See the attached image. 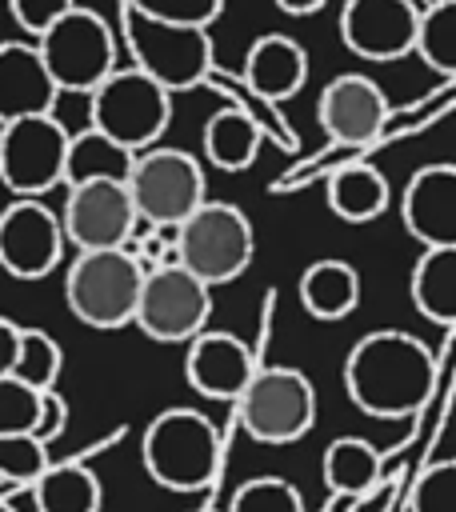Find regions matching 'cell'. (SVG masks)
Masks as SVG:
<instances>
[{"mask_svg":"<svg viewBox=\"0 0 456 512\" xmlns=\"http://www.w3.org/2000/svg\"><path fill=\"white\" fill-rule=\"evenodd\" d=\"M348 400L376 420H408L436 388L432 348L400 328H376L360 336L344 360Z\"/></svg>","mask_w":456,"mask_h":512,"instance_id":"cell-1","label":"cell"},{"mask_svg":"<svg viewBox=\"0 0 456 512\" xmlns=\"http://www.w3.org/2000/svg\"><path fill=\"white\" fill-rule=\"evenodd\" d=\"M144 472L168 492H204L224 460L216 424L196 408H164L140 440Z\"/></svg>","mask_w":456,"mask_h":512,"instance_id":"cell-2","label":"cell"},{"mask_svg":"<svg viewBox=\"0 0 456 512\" xmlns=\"http://www.w3.org/2000/svg\"><path fill=\"white\" fill-rule=\"evenodd\" d=\"M176 252H180V268H188L208 288L228 284L244 276V268L252 264V252H256L252 220L244 216L240 204L204 200L176 228Z\"/></svg>","mask_w":456,"mask_h":512,"instance_id":"cell-3","label":"cell"},{"mask_svg":"<svg viewBox=\"0 0 456 512\" xmlns=\"http://www.w3.org/2000/svg\"><path fill=\"white\" fill-rule=\"evenodd\" d=\"M144 268L132 252H80L64 272V300L68 312L88 328H124L136 320Z\"/></svg>","mask_w":456,"mask_h":512,"instance_id":"cell-4","label":"cell"},{"mask_svg":"<svg viewBox=\"0 0 456 512\" xmlns=\"http://www.w3.org/2000/svg\"><path fill=\"white\" fill-rule=\"evenodd\" d=\"M92 128L124 144L128 152H148L160 144L172 120V92L160 88L140 68H116L100 88L88 92Z\"/></svg>","mask_w":456,"mask_h":512,"instance_id":"cell-5","label":"cell"},{"mask_svg":"<svg viewBox=\"0 0 456 512\" xmlns=\"http://www.w3.org/2000/svg\"><path fill=\"white\" fill-rule=\"evenodd\" d=\"M124 48L132 52V68H140L168 92L196 88L212 72L208 28L164 24L136 8H124Z\"/></svg>","mask_w":456,"mask_h":512,"instance_id":"cell-6","label":"cell"},{"mask_svg":"<svg viewBox=\"0 0 456 512\" xmlns=\"http://www.w3.org/2000/svg\"><path fill=\"white\" fill-rule=\"evenodd\" d=\"M128 196L148 228H180L208 200L204 168L192 152L156 144L148 152H136Z\"/></svg>","mask_w":456,"mask_h":512,"instance_id":"cell-7","label":"cell"},{"mask_svg":"<svg viewBox=\"0 0 456 512\" xmlns=\"http://www.w3.org/2000/svg\"><path fill=\"white\" fill-rule=\"evenodd\" d=\"M236 420L260 444H292L316 424V388L292 364H260L236 400Z\"/></svg>","mask_w":456,"mask_h":512,"instance_id":"cell-8","label":"cell"},{"mask_svg":"<svg viewBox=\"0 0 456 512\" xmlns=\"http://www.w3.org/2000/svg\"><path fill=\"white\" fill-rule=\"evenodd\" d=\"M40 60L60 92H92L116 72V36L92 8H72L40 40Z\"/></svg>","mask_w":456,"mask_h":512,"instance_id":"cell-9","label":"cell"},{"mask_svg":"<svg viewBox=\"0 0 456 512\" xmlns=\"http://www.w3.org/2000/svg\"><path fill=\"white\" fill-rule=\"evenodd\" d=\"M68 140L52 112L0 124V184L16 192V200H40L48 188L64 184Z\"/></svg>","mask_w":456,"mask_h":512,"instance_id":"cell-10","label":"cell"},{"mask_svg":"<svg viewBox=\"0 0 456 512\" xmlns=\"http://www.w3.org/2000/svg\"><path fill=\"white\" fill-rule=\"evenodd\" d=\"M212 288L196 280L188 268H152L144 272L136 300V328L156 344H188L208 328Z\"/></svg>","mask_w":456,"mask_h":512,"instance_id":"cell-11","label":"cell"},{"mask_svg":"<svg viewBox=\"0 0 456 512\" xmlns=\"http://www.w3.org/2000/svg\"><path fill=\"white\" fill-rule=\"evenodd\" d=\"M136 220L140 216L128 196V184H116V180L76 184V188H68L64 208H60L64 240L76 244V252L124 248L136 236Z\"/></svg>","mask_w":456,"mask_h":512,"instance_id":"cell-12","label":"cell"},{"mask_svg":"<svg viewBox=\"0 0 456 512\" xmlns=\"http://www.w3.org/2000/svg\"><path fill=\"white\" fill-rule=\"evenodd\" d=\"M60 212L40 200H12L0 212V268L16 280H44L64 256Z\"/></svg>","mask_w":456,"mask_h":512,"instance_id":"cell-13","label":"cell"},{"mask_svg":"<svg viewBox=\"0 0 456 512\" xmlns=\"http://www.w3.org/2000/svg\"><path fill=\"white\" fill-rule=\"evenodd\" d=\"M420 8L412 0H344L340 40L360 60H400L416 52Z\"/></svg>","mask_w":456,"mask_h":512,"instance_id":"cell-14","label":"cell"},{"mask_svg":"<svg viewBox=\"0 0 456 512\" xmlns=\"http://www.w3.org/2000/svg\"><path fill=\"white\" fill-rule=\"evenodd\" d=\"M316 120L332 144L360 148L372 144L388 124V96L364 72H340L320 88Z\"/></svg>","mask_w":456,"mask_h":512,"instance_id":"cell-15","label":"cell"},{"mask_svg":"<svg viewBox=\"0 0 456 512\" xmlns=\"http://www.w3.org/2000/svg\"><path fill=\"white\" fill-rule=\"evenodd\" d=\"M256 356L252 348L232 336V332H212L204 328L196 340H188V356H184V376L188 388L208 396V400H224L236 404L240 392L248 388V380L256 376Z\"/></svg>","mask_w":456,"mask_h":512,"instance_id":"cell-16","label":"cell"},{"mask_svg":"<svg viewBox=\"0 0 456 512\" xmlns=\"http://www.w3.org/2000/svg\"><path fill=\"white\" fill-rule=\"evenodd\" d=\"M400 216L420 248L456 244V164H424L400 196Z\"/></svg>","mask_w":456,"mask_h":512,"instance_id":"cell-17","label":"cell"},{"mask_svg":"<svg viewBox=\"0 0 456 512\" xmlns=\"http://www.w3.org/2000/svg\"><path fill=\"white\" fill-rule=\"evenodd\" d=\"M60 88L52 84L40 48L28 40H0V124L48 116Z\"/></svg>","mask_w":456,"mask_h":512,"instance_id":"cell-18","label":"cell"},{"mask_svg":"<svg viewBox=\"0 0 456 512\" xmlns=\"http://www.w3.org/2000/svg\"><path fill=\"white\" fill-rule=\"evenodd\" d=\"M304 80H308V52H304L300 40H292L284 32H264V36H256L248 44V52H244V84L256 96L280 104V100L296 96L304 88Z\"/></svg>","mask_w":456,"mask_h":512,"instance_id":"cell-19","label":"cell"},{"mask_svg":"<svg viewBox=\"0 0 456 512\" xmlns=\"http://www.w3.org/2000/svg\"><path fill=\"white\" fill-rule=\"evenodd\" d=\"M260 144H264V128L252 112L244 108H220L208 116L204 124V136H200V148H204V160L220 172H244L256 164L260 156Z\"/></svg>","mask_w":456,"mask_h":512,"instance_id":"cell-20","label":"cell"},{"mask_svg":"<svg viewBox=\"0 0 456 512\" xmlns=\"http://www.w3.org/2000/svg\"><path fill=\"white\" fill-rule=\"evenodd\" d=\"M300 304L316 320H344V316H352L356 304H360V272L348 260H340V256L312 260L300 272Z\"/></svg>","mask_w":456,"mask_h":512,"instance_id":"cell-21","label":"cell"},{"mask_svg":"<svg viewBox=\"0 0 456 512\" xmlns=\"http://www.w3.org/2000/svg\"><path fill=\"white\" fill-rule=\"evenodd\" d=\"M132 164H136V152H128L124 144H116L112 136H104V132H96V128L88 124L84 132H76V136L68 140L64 184H68V188H76V184H96V180L128 184Z\"/></svg>","mask_w":456,"mask_h":512,"instance_id":"cell-22","label":"cell"},{"mask_svg":"<svg viewBox=\"0 0 456 512\" xmlns=\"http://www.w3.org/2000/svg\"><path fill=\"white\" fill-rule=\"evenodd\" d=\"M412 304L432 324H456V244L452 248H424L412 264L408 280Z\"/></svg>","mask_w":456,"mask_h":512,"instance_id":"cell-23","label":"cell"},{"mask_svg":"<svg viewBox=\"0 0 456 512\" xmlns=\"http://www.w3.org/2000/svg\"><path fill=\"white\" fill-rule=\"evenodd\" d=\"M104 488L96 472L80 460H52L32 484L36 512H100Z\"/></svg>","mask_w":456,"mask_h":512,"instance_id":"cell-24","label":"cell"},{"mask_svg":"<svg viewBox=\"0 0 456 512\" xmlns=\"http://www.w3.org/2000/svg\"><path fill=\"white\" fill-rule=\"evenodd\" d=\"M392 188L380 168L372 164H348L328 180V208L344 224H368L388 212Z\"/></svg>","mask_w":456,"mask_h":512,"instance_id":"cell-25","label":"cell"},{"mask_svg":"<svg viewBox=\"0 0 456 512\" xmlns=\"http://www.w3.org/2000/svg\"><path fill=\"white\" fill-rule=\"evenodd\" d=\"M380 472H384L380 452L360 436H340L324 448V484L344 500L368 496L380 484Z\"/></svg>","mask_w":456,"mask_h":512,"instance_id":"cell-26","label":"cell"},{"mask_svg":"<svg viewBox=\"0 0 456 512\" xmlns=\"http://www.w3.org/2000/svg\"><path fill=\"white\" fill-rule=\"evenodd\" d=\"M416 56L444 76H456V0H436L420 12Z\"/></svg>","mask_w":456,"mask_h":512,"instance_id":"cell-27","label":"cell"},{"mask_svg":"<svg viewBox=\"0 0 456 512\" xmlns=\"http://www.w3.org/2000/svg\"><path fill=\"white\" fill-rule=\"evenodd\" d=\"M60 368H64L60 344H56L44 328H20V348H16L12 376L24 380V384L36 388V392H48V388H56Z\"/></svg>","mask_w":456,"mask_h":512,"instance_id":"cell-28","label":"cell"},{"mask_svg":"<svg viewBox=\"0 0 456 512\" xmlns=\"http://www.w3.org/2000/svg\"><path fill=\"white\" fill-rule=\"evenodd\" d=\"M228 512H304V496L284 476H252L232 492Z\"/></svg>","mask_w":456,"mask_h":512,"instance_id":"cell-29","label":"cell"},{"mask_svg":"<svg viewBox=\"0 0 456 512\" xmlns=\"http://www.w3.org/2000/svg\"><path fill=\"white\" fill-rule=\"evenodd\" d=\"M48 444H40L32 432L20 436H0V480L8 484H36L40 472L48 468Z\"/></svg>","mask_w":456,"mask_h":512,"instance_id":"cell-30","label":"cell"},{"mask_svg":"<svg viewBox=\"0 0 456 512\" xmlns=\"http://www.w3.org/2000/svg\"><path fill=\"white\" fill-rule=\"evenodd\" d=\"M40 420V392L16 376H0V436L32 432Z\"/></svg>","mask_w":456,"mask_h":512,"instance_id":"cell-31","label":"cell"},{"mask_svg":"<svg viewBox=\"0 0 456 512\" xmlns=\"http://www.w3.org/2000/svg\"><path fill=\"white\" fill-rule=\"evenodd\" d=\"M412 512H456V460H436L412 488Z\"/></svg>","mask_w":456,"mask_h":512,"instance_id":"cell-32","label":"cell"},{"mask_svg":"<svg viewBox=\"0 0 456 512\" xmlns=\"http://www.w3.org/2000/svg\"><path fill=\"white\" fill-rule=\"evenodd\" d=\"M128 8H136L152 20H164V24L208 28L224 12V0H128Z\"/></svg>","mask_w":456,"mask_h":512,"instance_id":"cell-33","label":"cell"},{"mask_svg":"<svg viewBox=\"0 0 456 512\" xmlns=\"http://www.w3.org/2000/svg\"><path fill=\"white\" fill-rule=\"evenodd\" d=\"M8 8H12V16H16V24L28 32V36H44L60 16H68L72 8H76V0H8Z\"/></svg>","mask_w":456,"mask_h":512,"instance_id":"cell-34","label":"cell"},{"mask_svg":"<svg viewBox=\"0 0 456 512\" xmlns=\"http://www.w3.org/2000/svg\"><path fill=\"white\" fill-rule=\"evenodd\" d=\"M64 424H68V404H64V396H60L56 388L40 392V420H36L32 436H36L40 444H52V440L64 432Z\"/></svg>","mask_w":456,"mask_h":512,"instance_id":"cell-35","label":"cell"},{"mask_svg":"<svg viewBox=\"0 0 456 512\" xmlns=\"http://www.w3.org/2000/svg\"><path fill=\"white\" fill-rule=\"evenodd\" d=\"M16 348H20V324H12L8 316H0V376H12Z\"/></svg>","mask_w":456,"mask_h":512,"instance_id":"cell-36","label":"cell"},{"mask_svg":"<svg viewBox=\"0 0 456 512\" xmlns=\"http://www.w3.org/2000/svg\"><path fill=\"white\" fill-rule=\"evenodd\" d=\"M280 12H288V16H312V12H320L328 0H272Z\"/></svg>","mask_w":456,"mask_h":512,"instance_id":"cell-37","label":"cell"},{"mask_svg":"<svg viewBox=\"0 0 456 512\" xmlns=\"http://www.w3.org/2000/svg\"><path fill=\"white\" fill-rule=\"evenodd\" d=\"M0 512H16V508H12V504H8V500H0Z\"/></svg>","mask_w":456,"mask_h":512,"instance_id":"cell-38","label":"cell"},{"mask_svg":"<svg viewBox=\"0 0 456 512\" xmlns=\"http://www.w3.org/2000/svg\"><path fill=\"white\" fill-rule=\"evenodd\" d=\"M192 512H216V508H192Z\"/></svg>","mask_w":456,"mask_h":512,"instance_id":"cell-39","label":"cell"}]
</instances>
